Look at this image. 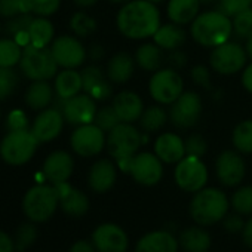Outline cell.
I'll list each match as a JSON object with an SVG mask.
<instances>
[{"label":"cell","mask_w":252,"mask_h":252,"mask_svg":"<svg viewBox=\"0 0 252 252\" xmlns=\"http://www.w3.org/2000/svg\"><path fill=\"white\" fill-rule=\"evenodd\" d=\"M168 120H169V113L163 108V105L158 104V105H150L144 108L138 120V125L141 131H144V134H153V132L163 129Z\"/></svg>","instance_id":"cell-34"},{"label":"cell","mask_w":252,"mask_h":252,"mask_svg":"<svg viewBox=\"0 0 252 252\" xmlns=\"http://www.w3.org/2000/svg\"><path fill=\"white\" fill-rule=\"evenodd\" d=\"M186 39H187V34L183 26L175 24L172 21L168 24H162L153 36V42L166 52L180 49L186 43Z\"/></svg>","instance_id":"cell-29"},{"label":"cell","mask_w":252,"mask_h":252,"mask_svg":"<svg viewBox=\"0 0 252 252\" xmlns=\"http://www.w3.org/2000/svg\"><path fill=\"white\" fill-rule=\"evenodd\" d=\"M65 119L58 107H48L36 116L32 125V132L40 143H49L60 137Z\"/></svg>","instance_id":"cell-18"},{"label":"cell","mask_w":252,"mask_h":252,"mask_svg":"<svg viewBox=\"0 0 252 252\" xmlns=\"http://www.w3.org/2000/svg\"><path fill=\"white\" fill-rule=\"evenodd\" d=\"M57 189V193L60 196V206L61 209L70 215V217H82L88 212L89 209V200L86 194L65 183L54 184Z\"/></svg>","instance_id":"cell-23"},{"label":"cell","mask_w":252,"mask_h":252,"mask_svg":"<svg viewBox=\"0 0 252 252\" xmlns=\"http://www.w3.org/2000/svg\"><path fill=\"white\" fill-rule=\"evenodd\" d=\"M51 52L61 68H77L88 58V49L76 36L64 34L51 43Z\"/></svg>","instance_id":"cell-13"},{"label":"cell","mask_w":252,"mask_h":252,"mask_svg":"<svg viewBox=\"0 0 252 252\" xmlns=\"http://www.w3.org/2000/svg\"><path fill=\"white\" fill-rule=\"evenodd\" d=\"M153 149L156 156L163 163H169V165H177L186 156V143L180 135L174 132L160 134L156 138Z\"/></svg>","instance_id":"cell-24"},{"label":"cell","mask_w":252,"mask_h":252,"mask_svg":"<svg viewBox=\"0 0 252 252\" xmlns=\"http://www.w3.org/2000/svg\"><path fill=\"white\" fill-rule=\"evenodd\" d=\"M21 14H30L27 0H0V17L2 18H14Z\"/></svg>","instance_id":"cell-45"},{"label":"cell","mask_w":252,"mask_h":252,"mask_svg":"<svg viewBox=\"0 0 252 252\" xmlns=\"http://www.w3.org/2000/svg\"><path fill=\"white\" fill-rule=\"evenodd\" d=\"M114 111L117 113L120 122L125 123H134L138 122L143 111H144V102L141 96L134 91H122L119 92L111 102Z\"/></svg>","instance_id":"cell-22"},{"label":"cell","mask_w":252,"mask_h":252,"mask_svg":"<svg viewBox=\"0 0 252 252\" xmlns=\"http://www.w3.org/2000/svg\"><path fill=\"white\" fill-rule=\"evenodd\" d=\"M116 26L122 36L132 40L153 37L162 26L158 6L149 0H131L122 5L116 17Z\"/></svg>","instance_id":"cell-1"},{"label":"cell","mask_w":252,"mask_h":252,"mask_svg":"<svg viewBox=\"0 0 252 252\" xmlns=\"http://www.w3.org/2000/svg\"><path fill=\"white\" fill-rule=\"evenodd\" d=\"M37 239V228L34 225L33 221L30 222H24L18 227L17 234H15V248L17 251L23 252L26 249H29Z\"/></svg>","instance_id":"cell-39"},{"label":"cell","mask_w":252,"mask_h":252,"mask_svg":"<svg viewBox=\"0 0 252 252\" xmlns=\"http://www.w3.org/2000/svg\"><path fill=\"white\" fill-rule=\"evenodd\" d=\"M94 123L98 126V128H101L105 134H108L113 128H116V126L120 123V119H119L117 113L114 111L113 105H104V107L98 108Z\"/></svg>","instance_id":"cell-40"},{"label":"cell","mask_w":252,"mask_h":252,"mask_svg":"<svg viewBox=\"0 0 252 252\" xmlns=\"http://www.w3.org/2000/svg\"><path fill=\"white\" fill-rule=\"evenodd\" d=\"M73 152L80 158H94L107 146V134L95 123L76 126L70 137Z\"/></svg>","instance_id":"cell-12"},{"label":"cell","mask_w":252,"mask_h":252,"mask_svg":"<svg viewBox=\"0 0 252 252\" xmlns=\"http://www.w3.org/2000/svg\"><path fill=\"white\" fill-rule=\"evenodd\" d=\"M190 77L197 86H202V88H206V89L211 88V71H209V68L206 65H203V64L194 65L191 68Z\"/></svg>","instance_id":"cell-49"},{"label":"cell","mask_w":252,"mask_h":252,"mask_svg":"<svg viewBox=\"0 0 252 252\" xmlns=\"http://www.w3.org/2000/svg\"><path fill=\"white\" fill-rule=\"evenodd\" d=\"M29 12L36 17H52L58 12L61 6V0H27Z\"/></svg>","instance_id":"cell-43"},{"label":"cell","mask_w":252,"mask_h":252,"mask_svg":"<svg viewBox=\"0 0 252 252\" xmlns=\"http://www.w3.org/2000/svg\"><path fill=\"white\" fill-rule=\"evenodd\" d=\"M60 206V196L55 186L37 184L27 190L23 199V211L33 222H46Z\"/></svg>","instance_id":"cell-6"},{"label":"cell","mask_w":252,"mask_h":252,"mask_svg":"<svg viewBox=\"0 0 252 252\" xmlns=\"http://www.w3.org/2000/svg\"><path fill=\"white\" fill-rule=\"evenodd\" d=\"M82 83L83 92L92 96L95 101H105L111 96V85L107 73L96 64L86 65L82 71Z\"/></svg>","instance_id":"cell-20"},{"label":"cell","mask_w":252,"mask_h":252,"mask_svg":"<svg viewBox=\"0 0 252 252\" xmlns=\"http://www.w3.org/2000/svg\"><path fill=\"white\" fill-rule=\"evenodd\" d=\"M0 120H2V110H0Z\"/></svg>","instance_id":"cell-62"},{"label":"cell","mask_w":252,"mask_h":252,"mask_svg":"<svg viewBox=\"0 0 252 252\" xmlns=\"http://www.w3.org/2000/svg\"><path fill=\"white\" fill-rule=\"evenodd\" d=\"M180 242L169 230H155L144 234L135 245V252H178Z\"/></svg>","instance_id":"cell-25"},{"label":"cell","mask_w":252,"mask_h":252,"mask_svg":"<svg viewBox=\"0 0 252 252\" xmlns=\"http://www.w3.org/2000/svg\"><path fill=\"white\" fill-rule=\"evenodd\" d=\"M104 55H105V51H104V48H102L101 45H98V43L91 45V46H89V49H88V57H89L94 63H96V61L102 60V58H104Z\"/></svg>","instance_id":"cell-56"},{"label":"cell","mask_w":252,"mask_h":252,"mask_svg":"<svg viewBox=\"0 0 252 252\" xmlns=\"http://www.w3.org/2000/svg\"><path fill=\"white\" fill-rule=\"evenodd\" d=\"M27 33H29L30 45L37 48H49V45L54 42L55 29L49 18L34 17Z\"/></svg>","instance_id":"cell-32"},{"label":"cell","mask_w":252,"mask_h":252,"mask_svg":"<svg viewBox=\"0 0 252 252\" xmlns=\"http://www.w3.org/2000/svg\"><path fill=\"white\" fill-rule=\"evenodd\" d=\"M230 200L225 193L215 187H203L196 191L190 202V215L197 225L209 227L224 220L228 214Z\"/></svg>","instance_id":"cell-4"},{"label":"cell","mask_w":252,"mask_h":252,"mask_svg":"<svg viewBox=\"0 0 252 252\" xmlns=\"http://www.w3.org/2000/svg\"><path fill=\"white\" fill-rule=\"evenodd\" d=\"M15 240L3 230H0V252H15Z\"/></svg>","instance_id":"cell-52"},{"label":"cell","mask_w":252,"mask_h":252,"mask_svg":"<svg viewBox=\"0 0 252 252\" xmlns=\"http://www.w3.org/2000/svg\"><path fill=\"white\" fill-rule=\"evenodd\" d=\"M233 34H236L239 39L248 40L252 37V8L233 17Z\"/></svg>","instance_id":"cell-42"},{"label":"cell","mask_w":252,"mask_h":252,"mask_svg":"<svg viewBox=\"0 0 252 252\" xmlns=\"http://www.w3.org/2000/svg\"><path fill=\"white\" fill-rule=\"evenodd\" d=\"M200 2L199 0H169L166 12L168 18L180 26H187L194 21V18L200 14Z\"/></svg>","instance_id":"cell-30"},{"label":"cell","mask_w":252,"mask_h":252,"mask_svg":"<svg viewBox=\"0 0 252 252\" xmlns=\"http://www.w3.org/2000/svg\"><path fill=\"white\" fill-rule=\"evenodd\" d=\"M233 147L243 155L252 153V119L242 120L236 125L231 134Z\"/></svg>","instance_id":"cell-36"},{"label":"cell","mask_w":252,"mask_h":252,"mask_svg":"<svg viewBox=\"0 0 252 252\" xmlns=\"http://www.w3.org/2000/svg\"><path fill=\"white\" fill-rule=\"evenodd\" d=\"M6 128H8V131L30 129V122H29V116L26 114V111H23L20 108L9 111L8 117H6Z\"/></svg>","instance_id":"cell-47"},{"label":"cell","mask_w":252,"mask_h":252,"mask_svg":"<svg viewBox=\"0 0 252 252\" xmlns=\"http://www.w3.org/2000/svg\"><path fill=\"white\" fill-rule=\"evenodd\" d=\"M221 222H222V227H224L228 233H231V234L242 233L243 225H245V220H243L242 215L237 214V212H234V214H227Z\"/></svg>","instance_id":"cell-50"},{"label":"cell","mask_w":252,"mask_h":252,"mask_svg":"<svg viewBox=\"0 0 252 252\" xmlns=\"http://www.w3.org/2000/svg\"><path fill=\"white\" fill-rule=\"evenodd\" d=\"M166 61H168V64H169L171 68L180 70V68H183L187 64V55L181 49H175V51L168 52Z\"/></svg>","instance_id":"cell-51"},{"label":"cell","mask_w":252,"mask_h":252,"mask_svg":"<svg viewBox=\"0 0 252 252\" xmlns=\"http://www.w3.org/2000/svg\"><path fill=\"white\" fill-rule=\"evenodd\" d=\"M242 240L248 248H252V215L249 220L245 221L243 230H242Z\"/></svg>","instance_id":"cell-55"},{"label":"cell","mask_w":252,"mask_h":252,"mask_svg":"<svg viewBox=\"0 0 252 252\" xmlns=\"http://www.w3.org/2000/svg\"><path fill=\"white\" fill-rule=\"evenodd\" d=\"M60 110L63 111L65 122L74 126L94 123L96 111H98L96 101L85 92L77 94L76 96L63 101V105Z\"/></svg>","instance_id":"cell-17"},{"label":"cell","mask_w":252,"mask_h":252,"mask_svg":"<svg viewBox=\"0 0 252 252\" xmlns=\"http://www.w3.org/2000/svg\"><path fill=\"white\" fill-rule=\"evenodd\" d=\"M218 11L225 14L227 17L233 18L248 9L252 8V0H220Z\"/></svg>","instance_id":"cell-46"},{"label":"cell","mask_w":252,"mask_h":252,"mask_svg":"<svg viewBox=\"0 0 252 252\" xmlns=\"http://www.w3.org/2000/svg\"><path fill=\"white\" fill-rule=\"evenodd\" d=\"M74 2V5L77 6V8H82V9H88V8H92V6H95L99 0H73Z\"/></svg>","instance_id":"cell-57"},{"label":"cell","mask_w":252,"mask_h":252,"mask_svg":"<svg viewBox=\"0 0 252 252\" xmlns=\"http://www.w3.org/2000/svg\"><path fill=\"white\" fill-rule=\"evenodd\" d=\"M54 89L57 98L61 101L76 96L77 94H80V91H83L82 73L76 68H63L55 76Z\"/></svg>","instance_id":"cell-27"},{"label":"cell","mask_w":252,"mask_h":252,"mask_svg":"<svg viewBox=\"0 0 252 252\" xmlns=\"http://www.w3.org/2000/svg\"><path fill=\"white\" fill-rule=\"evenodd\" d=\"M117 180V165L108 159L96 160L88 172V186L94 193H107Z\"/></svg>","instance_id":"cell-21"},{"label":"cell","mask_w":252,"mask_h":252,"mask_svg":"<svg viewBox=\"0 0 252 252\" xmlns=\"http://www.w3.org/2000/svg\"><path fill=\"white\" fill-rule=\"evenodd\" d=\"M54 95H55V89L49 83V80H34L27 88L24 101L29 108L34 111H42L52 104Z\"/></svg>","instance_id":"cell-28"},{"label":"cell","mask_w":252,"mask_h":252,"mask_svg":"<svg viewBox=\"0 0 252 252\" xmlns=\"http://www.w3.org/2000/svg\"><path fill=\"white\" fill-rule=\"evenodd\" d=\"M150 96L160 105H171L184 92V82L178 70L171 67L160 68L153 73L149 82Z\"/></svg>","instance_id":"cell-8"},{"label":"cell","mask_w":252,"mask_h":252,"mask_svg":"<svg viewBox=\"0 0 252 252\" xmlns=\"http://www.w3.org/2000/svg\"><path fill=\"white\" fill-rule=\"evenodd\" d=\"M184 143H186V155H189V156L202 158L208 150V144H206L205 138L197 134L189 135L184 140Z\"/></svg>","instance_id":"cell-48"},{"label":"cell","mask_w":252,"mask_h":252,"mask_svg":"<svg viewBox=\"0 0 252 252\" xmlns=\"http://www.w3.org/2000/svg\"><path fill=\"white\" fill-rule=\"evenodd\" d=\"M98 252H126L129 246V237L126 231L113 222L98 225L91 237Z\"/></svg>","instance_id":"cell-16"},{"label":"cell","mask_w":252,"mask_h":252,"mask_svg":"<svg viewBox=\"0 0 252 252\" xmlns=\"http://www.w3.org/2000/svg\"><path fill=\"white\" fill-rule=\"evenodd\" d=\"M245 51H246V55H248V58L252 61V37L246 40V43H245Z\"/></svg>","instance_id":"cell-58"},{"label":"cell","mask_w":252,"mask_h":252,"mask_svg":"<svg viewBox=\"0 0 252 252\" xmlns=\"http://www.w3.org/2000/svg\"><path fill=\"white\" fill-rule=\"evenodd\" d=\"M149 2H152V3H155V5H159V3L165 2V0H149Z\"/></svg>","instance_id":"cell-61"},{"label":"cell","mask_w":252,"mask_h":252,"mask_svg":"<svg viewBox=\"0 0 252 252\" xmlns=\"http://www.w3.org/2000/svg\"><path fill=\"white\" fill-rule=\"evenodd\" d=\"M135 58L128 52H116L107 63V77L111 83H126L129 82L135 73Z\"/></svg>","instance_id":"cell-26"},{"label":"cell","mask_w":252,"mask_h":252,"mask_svg":"<svg viewBox=\"0 0 252 252\" xmlns=\"http://www.w3.org/2000/svg\"><path fill=\"white\" fill-rule=\"evenodd\" d=\"M175 184L187 193H196L202 190L208 183V168L202 158L186 155L174 169Z\"/></svg>","instance_id":"cell-11"},{"label":"cell","mask_w":252,"mask_h":252,"mask_svg":"<svg viewBox=\"0 0 252 252\" xmlns=\"http://www.w3.org/2000/svg\"><path fill=\"white\" fill-rule=\"evenodd\" d=\"M245 46L237 42H225L220 46L212 48L209 55L211 68L221 76H233L242 71L248 63Z\"/></svg>","instance_id":"cell-9"},{"label":"cell","mask_w":252,"mask_h":252,"mask_svg":"<svg viewBox=\"0 0 252 252\" xmlns=\"http://www.w3.org/2000/svg\"><path fill=\"white\" fill-rule=\"evenodd\" d=\"M110 3H117V5H125V3H128L131 2V0H108Z\"/></svg>","instance_id":"cell-60"},{"label":"cell","mask_w":252,"mask_h":252,"mask_svg":"<svg viewBox=\"0 0 252 252\" xmlns=\"http://www.w3.org/2000/svg\"><path fill=\"white\" fill-rule=\"evenodd\" d=\"M18 85V74L14 68L0 67V101L12 96Z\"/></svg>","instance_id":"cell-41"},{"label":"cell","mask_w":252,"mask_h":252,"mask_svg":"<svg viewBox=\"0 0 252 252\" xmlns=\"http://www.w3.org/2000/svg\"><path fill=\"white\" fill-rule=\"evenodd\" d=\"M202 6H214V5H218L220 0H199Z\"/></svg>","instance_id":"cell-59"},{"label":"cell","mask_w":252,"mask_h":252,"mask_svg":"<svg viewBox=\"0 0 252 252\" xmlns=\"http://www.w3.org/2000/svg\"><path fill=\"white\" fill-rule=\"evenodd\" d=\"M33 14H21V15H17L14 18H9L5 24V33L6 36L9 37H17L20 34H24L29 32V27L33 21L34 17H32Z\"/></svg>","instance_id":"cell-44"},{"label":"cell","mask_w":252,"mask_h":252,"mask_svg":"<svg viewBox=\"0 0 252 252\" xmlns=\"http://www.w3.org/2000/svg\"><path fill=\"white\" fill-rule=\"evenodd\" d=\"M40 141L32 132L26 131H9L0 141V158L6 165L23 166L29 163L39 149Z\"/></svg>","instance_id":"cell-5"},{"label":"cell","mask_w":252,"mask_h":252,"mask_svg":"<svg viewBox=\"0 0 252 252\" xmlns=\"http://www.w3.org/2000/svg\"><path fill=\"white\" fill-rule=\"evenodd\" d=\"M23 49L24 48L14 37L0 39V67L14 68L15 65H20Z\"/></svg>","instance_id":"cell-35"},{"label":"cell","mask_w":252,"mask_h":252,"mask_svg":"<svg viewBox=\"0 0 252 252\" xmlns=\"http://www.w3.org/2000/svg\"><path fill=\"white\" fill-rule=\"evenodd\" d=\"M96 27H98L96 21L82 11L73 14V17L70 18V29H71L73 34L79 39L94 34L96 32Z\"/></svg>","instance_id":"cell-37"},{"label":"cell","mask_w":252,"mask_h":252,"mask_svg":"<svg viewBox=\"0 0 252 252\" xmlns=\"http://www.w3.org/2000/svg\"><path fill=\"white\" fill-rule=\"evenodd\" d=\"M190 34L196 43L212 49L230 40L233 23L230 17L218 9L200 12L190 26Z\"/></svg>","instance_id":"cell-3"},{"label":"cell","mask_w":252,"mask_h":252,"mask_svg":"<svg viewBox=\"0 0 252 252\" xmlns=\"http://www.w3.org/2000/svg\"><path fill=\"white\" fill-rule=\"evenodd\" d=\"M246 174L245 160L237 150H224L215 160V175L225 187H237Z\"/></svg>","instance_id":"cell-14"},{"label":"cell","mask_w":252,"mask_h":252,"mask_svg":"<svg viewBox=\"0 0 252 252\" xmlns=\"http://www.w3.org/2000/svg\"><path fill=\"white\" fill-rule=\"evenodd\" d=\"M230 205L233 211L240 215H252V186L239 187L233 193Z\"/></svg>","instance_id":"cell-38"},{"label":"cell","mask_w":252,"mask_h":252,"mask_svg":"<svg viewBox=\"0 0 252 252\" xmlns=\"http://www.w3.org/2000/svg\"><path fill=\"white\" fill-rule=\"evenodd\" d=\"M202 111V96L194 91H184L181 96L171 104L169 120L178 129H190L200 120Z\"/></svg>","instance_id":"cell-10"},{"label":"cell","mask_w":252,"mask_h":252,"mask_svg":"<svg viewBox=\"0 0 252 252\" xmlns=\"http://www.w3.org/2000/svg\"><path fill=\"white\" fill-rule=\"evenodd\" d=\"M0 33H2V26H0Z\"/></svg>","instance_id":"cell-63"},{"label":"cell","mask_w":252,"mask_h":252,"mask_svg":"<svg viewBox=\"0 0 252 252\" xmlns=\"http://www.w3.org/2000/svg\"><path fill=\"white\" fill-rule=\"evenodd\" d=\"M95 246L92 243V240H77L71 245L70 252H95Z\"/></svg>","instance_id":"cell-54"},{"label":"cell","mask_w":252,"mask_h":252,"mask_svg":"<svg viewBox=\"0 0 252 252\" xmlns=\"http://www.w3.org/2000/svg\"><path fill=\"white\" fill-rule=\"evenodd\" d=\"M135 63L140 68L146 70V71H158L162 68V64L165 63V55H163V49H160L155 42L153 43H144L141 45L135 55Z\"/></svg>","instance_id":"cell-33"},{"label":"cell","mask_w":252,"mask_h":252,"mask_svg":"<svg viewBox=\"0 0 252 252\" xmlns=\"http://www.w3.org/2000/svg\"><path fill=\"white\" fill-rule=\"evenodd\" d=\"M178 242L186 252H206L211 246V236L202 225H194L184 228Z\"/></svg>","instance_id":"cell-31"},{"label":"cell","mask_w":252,"mask_h":252,"mask_svg":"<svg viewBox=\"0 0 252 252\" xmlns=\"http://www.w3.org/2000/svg\"><path fill=\"white\" fill-rule=\"evenodd\" d=\"M242 85L249 94H252V61L242 70Z\"/></svg>","instance_id":"cell-53"},{"label":"cell","mask_w":252,"mask_h":252,"mask_svg":"<svg viewBox=\"0 0 252 252\" xmlns=\"http://www.w3.org/2000/svg\"><path fill=\"white\" fill-rule=\"evenodd\" d=\"M74 171V160L68 152L55 150L43 162V177L51 184H60L70 180Z\"/></svg>","instance_id":"cell-19"},{"label":"cell","mask_w":252,"mask_h":252,"mask_svg":"<svg viewBox=\"0 0 252 252\" xmlns=\"http://www.w3.org/2000/svg\"><path fill=\"white\" fill-rule=\"evenodd\" d=\"M129 175L141 186H156L163 177V162L156 156V153H137L132 159Z\"/></svg>","instance_id":"cell-15"},{"label":"cell","mask_w":252,"mask_h":252,"mask_svg":"<svg viewBox=\"0 0 252 252\" xmlns=\"http://www.w3.org/2000/svg\"><path fill=\"white\" fill-rule=\"evenodd\" d=\"M143 143L144 135L137 126H134V123L120 122L107 134L105 147L110 156L116 160L117 168L125 174H129L132 159L138 153Z\"/></svg>","instance_id":"cell-2"},{"label":"cell","mask_w":252,"mask_h":252,"mask_svg":"<svg viewBox=\"0 0 252 252\" xmlns=\"http://www.w3.org/2000/svg\"><path fill=\"white\" fill-rule=\"evenodd\" d=\"M58 64L51 52V48H37L33 45H27L23 49V57L20 61L21 73L34 80H49L57 76Z\"/></svg>","instance_id":"cell-7"}]
</instances>
